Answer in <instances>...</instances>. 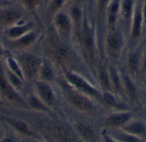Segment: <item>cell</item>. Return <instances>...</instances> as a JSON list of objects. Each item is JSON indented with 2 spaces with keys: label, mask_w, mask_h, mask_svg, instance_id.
<instances>
[{
  "label": "cell",
  "mask_w": 146,
  "mask_h": 142,
  "mask_svg": "<svg viewBox=\"0 0 146 142\" xmlns=\"http://www.w3.org/2000/svg\"><path fill=\"white\" fill-rule=\"evenodd\" d=\"M38 80L49 83H52L56 80V71L54 69L53 64L50 61L43 60L39 69Z\"/></svg>",
  "instance_id": "obj_26"
},
{
  "label": "cell",
  "mask_w": 146,
  "mask_h": 142,
  "mask_svg": "<svg viewBox=\"0 0 146 142\" xmlns=\"http://www.w3.org/2000/svg\"><path fill=\"white\" fill-rule=\"evenodd\" d=\"M142 14H143V22H144V33L145 36L146 32V0H143L142 3Z\"/></svg>",
  "instance_id": "obj_33"
},
{
  "label": "cell",
  "mask_w": 146,
  "mask_h": 142,
  "mask_svg": "<svg viewBox=\"0 0 146 142\" xmlns=\"http://www.w3.org/2000/svg\"><path fill=\"white\" fill-rule=\"evenodd\" d=\"M5 136V132H4V130H3V129L0 126V140L2 139V138H3Z\"/></svg>",
  "instance_id": "obj_39"
},
{
  "label": "cell",
  "mask_w": 146,
  "mask_h": 142,
  "mask_svg": "<svg viewBox=\"0 0 146 142\" xmlns=\"http://www.w3.org/2000/svg\"><path fill=\"white\" fill-rule=\"evenodd\" d=\"M4 121L6 124L19 135H21L22 137H27V138L33 137L34 132L25 121L15 118H10V117L5 118Z\"/></svg>",
  "instance_id": "obj_23"
},
{
  "label": "cell",
  "mask_w": 146,
  "mask_h": 142,
  "mask_svg": "<svg viewBox=\"0 0 146 142\" xmlns=\"http://www.w3.org/2000/svg\"><path fill=\"white\" fill-rule=\"evenodd\" d=\"M139 44L142 46V48H144V49H146V37H145L142 39V41L140 42Z\"/></svg>",
  "instance_id": "obj_38"
},
{
  "label": "cell",
  "mask_w": 146,
  "mask_h": 142,
  "mask_svg": "<svg viewBox=\"0 0 146 142\" xmlns=\"http://www.w3.org/2000/svg\"><path fill=\"white\" fill-rule=\"evenodd\" d=\"M102 103L105 109L111 111H125L131 110V106L121 96L118 95L112 90H104L102 95Z\"/></svg>",
  "instance_id": "obj_17"
},
{
  "label": "cell",
  "mask_w": 146,
  "mask_h": 142,
  "mask_svg": "<svg viewBox=\"0 0 146 142\" xmlns=\"http://www.w3.org/2000/svg\"><path fill=\"white\" fill-rule=\"evenodd\" d=\"M29 16L15 2L0 7V30L3 31Z\"/></svg>",
  "instance_id": "obj_9"
},
{
  "label": "cell",
  "mask_w": 146,
  "mask_h": 142,
  "mask_svg": "<svg viewBox=\"0 0 146 142\" xmlns=\"http://www.w3.org/2000/svg\"><path fill=\"white\" fill-rule=\"evenodd\" d=\"M120 142H146V140L127 133L121 129H104Z\"/></svg>",
  "instance_id": "obj_27"
},
{
  "label": "cell",
  "mask_w": 146,
  "mask_h": 142,
  "mask_svg": "<svg viewBox=\"0 0 146 142\" xmlns=\"http://www.w3.org/2000/svg\"><path fill=\"white\" fill-rule=\"evenodd\" d=\"M145 115H146V113H145Z\"/></svg>",
  "instance_id": "obj_46"
},
{
  "label": "cell",
  "mask_w": 146,
  "mask_h": 142,
  "mask_svg": "<svg viewBox=\"0 0 146 142\" xmlns=\"http://www.w3.org/2000/svg\"><path fill=\"white\" fill-rule=\"evenodd\" d=\"M100 141L101 142H120L115 137H113L107 130L104 129L100 133Z\"/></svg>",
  "instance_id": "obj_31"
},
{
  "label": "cell",
  "mask_w": 146,
  "mask_h": 142,
  "mask_svg": "<svg viewBox=\"0 0 146 142\" xmlns=\"http://www.w3.org/2000/svg\"><path fill=\"white\" fill-rule=\"evenodd\" d=\"M46 27L47 33L43 38V48L47 60L53 66H57L63 72L68 71L77 72L75 68L80 64L86 66L73 42L62 40L56 36L50 26Z\"/></svg>",
  "instance_id": "obj_1"
},
{
  "label": "cell",
  "mask_w": 146,
  "mask_h": 142,
  "mask_svg": "<svg viewBox=\"0 0 146 142\" xmlns=\"http://www.w3.org/2000/svg\"><path fill=\"white\" fill-rule=\"evenodd\" d=\"M58 83L63 98L75 111L85 115L95 117L99 113L100 108H104L95 100L69 84L63 77L59 80Z\"/></svg>",
  "instance_id": "obj_2"
},
{
  "label": "cell",
  "mask_w": 146,
  "mask_h": 142,
  "mask_svg": "<svg viewBox=\"0 0 146 142\" xmlns=\"http://www.w3.org/2000/svg\"><path fill=\"white\" fill-rule=\"evenodd\" d=\"M72 128L83 142H98L100 140V135H98L96 130L85 122H74Z\"/></svg>",
  "instance_id": "obj_19"
},
{
  "label": "cell",
  "mask_w": 146,
  "mask_h": 142,
  "mask_svg": "<svg viewBox=\"0 0 146 142\" xmlns=\"http://www.w3.org/2000/svg\"><path fill=\"white\" fill-rule=\"evenodd\" d=\"M145 37H146V32H145Z\"/></svg>",
  "instance_id": "obj_45"
},
{
  "label": "cell",
  "mask_w": 146,
  "mask_h": 142,
  "mask_svg": "<svg viewBox=\"0 0 146 142\" xmlns=\"http://www.w3.org/2000/svg\"><path fill=\"white\" fill-rule=\"evenodd\" d=\"M143 83H144V86H145V89L146 91V82H143Z\"/></svg>",
  "instance_id": "obj_42"
},
{
  "label": "cell",
  "mask_w": 146,
  "mask_h": 142,
  "mask_svg": "<svg viewBox=\"0 0 146 142\" xmlns=\"http://www.w3.org/2000/svg\"><path fill=\"white\" fill-rule=\"evenodd\" d=\"M3 69H4V72H5V76L7 78V80L8 82L9 83V84L19 93H21L23 89V87H24V83L25 81L21 78L20 77H18L17 75L14 74L13 72H9V70H7L4 66H3Z\"/></svg>",
  "instance_id": "obj_30"
},
{
  "label": "cell",
  "mask_w": 146,
  "mask_h": 142,
  "mask_svg": "<svg viewBox=\"0 0 146 142\" xmlns=\"http://www.w3.org/2000/svg\"><path fill=\"white\" fill-rule=\"evenodd\" d=\"M13 3V2H7V1L0 0V7L3 6V5H6V4H9V3Z\"/></svg>",
  "instance_id": "obj_40"
},
{
  "label": "cell",
  "mask_w": 146,
  "mask_h": 142,
  "mask_svg": "<svg viewBox=\"0 0 146 142\" xmlns=\"http://www.w3.org/2000/svg\"><path fill=\"white\" fill-rule=\"evenodd\" d=\"M134 118V113L131 110L111 111L103 120L104 129H121L128 121Z\"/></svg>",
  "instance_id": "obj_14"
},
{
  "label": "cell",
  "mask_w": 146,
  "mask_h": 142,
  "mask_svg": "<svg viewBox=\"0 0 146 142\" xmlns=\"http://www.w3.org/2000/svg\"><path fill=\"white\" fill-rule=\"evenodd\" d=\"M15 2L31 17L36 20L40 16L39 12H43L44 8V0H15Z\"/></svg>",
  "instance_id": "obj_24"
},
{
  "label": "cell",
  "mask_w": 146,
  "mask_h": 142,
  "mask_svg": "<svg viewBox=\"0 0 146 142\" xmlns=\"http://www.w3.org/2000/svg\"><path fill=\"white\" fill-rule=\"evenodd\" d=\"M43 31L37 27L34 30L29 32L28 33L25 34L24 36L13 40V41H8L9 46L18 52H25L29 48L33 47L42 37Z\"/></svg>",
  "instance_id": "obj_15"
},
{
  "label": "cell",
  "mask_w": 146,
  "mask_h": 142,
  "mask_svg": "<svg viewBox=\"0 0 146 142\" xmlns=\"http://www.w3.org/2000/svg\"><path fill=\"white\" fill-rule=\"evenodd\" d=\"M144 49V48H143ZM146 77V49H144L142 59H141V67H140V78L143 79Z\"/></svg>",
  "instance_id": "obj_32"
},
{
  "label": "cell",
  "mask_w": 146,
  "mask_h": 142,
  "mask_svg": "<svg viewBox=\"0 0 146 142\" xmlns=\"http://www.w3.org/2000/svg\"><path fill=\"white\" fill-rule=\"evenodd\" d=\"M93 2L94 0H86V9L90 12V14L93 16L92 14V9H93Z\"/></svg>",
  "instance_id": "obj_35"
},
{
  "label": "cell",
  "mask_w": 146,
  "mask_h": 142,
  "mask_svg": "<svg viewBox=\"0 0 146 142\" xmlns=\"http://www.w3.org/2000/svg\"><path fill=\"white\" fill-rule=\"evenodd\" d=\"M121 130L128 134L146 140V123L141 119L136 118L135 117L128 121Z\"/></svg>",
  "instance_id": "obj_25"
},
{
  "label": "cell",
  "mask_w": 146,
  "mask_h": 142,
  "mask_svg": "<svg viewBox=\"0 0 146 142\" xmlns=\"http://www.w3.org/2000/svg\"><path fill=\"white\" fill-rule=\"evenodd\" d=\"M143 50L144 49L140 44L133 48H127L121 65L124 69L137 80L141 79L140 67Z\"/></svg>",
  "instance_id": "obj_11"
},
{
  "label": "cell",
  "mask_w": 146,
  "mask_h": 142,
  "mask_svg": "<svg viewBox=\"0 0 146 142\" xmlns=\"http://www.w3.org/2000/svg\"><path fill=\"white\" fill-rule=\"evenodd\" d=\"M49 1H50V0H44V6H45V4H46Z\"/></svg>",
  "instance_id": "obj_41"
},
{
  "label": "cell",
  "mask_w": 146,
  "mask_h": 142,
  "mask_svg": "<svg viewBox=\"0 0 146 142\" xmlns=\"http://www.w3.org/2000/svg\"><path fill=\"white\" fill-rule=\"evenodd\" d=\"M142 3L143 0H137L135 3L127 38L128 48H133L139 45L145 37Z\"/></svg>",
  "instance_id": "obj_7"
},
{
  "label": "cell",
  "mask_w": 146,
  "mask_h": 142,
  "mask_svg": "<svg viewBox=\"0 0 146 142\" xmlns=\"http://www.w3.org/2000/svg\"><path fill=\"white\" fill-rule=\"evenodd\" d=\"M1 101L20 108L28 109L26 100L21 96V93L17 92L8 82L3 64L0 61V101Z\"/></svg>",
  "instance_id": "obj_5"
},
{
  "label": "cell",
  "mask_w": 146,
  "mask_h": 142,
  "mask_svg": "<svg viewBox=\"0 0 146 142\" xmlns=\"http://www.w3.org/2000/svg\"><path fill=\"white\" fill-rule=\"evenodd\" d=\"M3 44L0 41V61H2V59L3 57Z\"/></svg>",
  "instance_id": "obj_37"
},
{
  "label": "cell",
  "mask_w": 146,
  "mask_h": 142,
  "mask_svg": "<svg viewBox=\"0 0 146 142\" xmlns=\"http://www.w3.org/2000/svg\"><path fill=\"white\" fill-rule=\"evenodd\" d=\"M120 72L121 77L123 95L126 101L131 106H137L139 105L140 96L138 87V80L133 78L122 66H120Z\"/></svg>",
  "instance_id": "obj_10"
},
{
  "label": "cell",
  "mask_w": 146,
  "mask_h": 142,
  "mask_svg": "<svg viewBox=\"0 0 146 142\" xmlns=\"http://www.w3.org/2000/svg\"><path fill=\"white\" fill-rule=\"evenodd\" d=\"M137 0H121L120 3V21L119 26L124 31L128 38L131 20Z\"/></svg>",
  "instance_id": "obj_18"
},
{
  "label": "cell",
  "mask_w": 146,
  "mask_h": 142,
  "mask_svg": "<svg viewBox=\"0 0 146 142\" xmlns=\"http://www.w3.org/2000/svg\"><path fill=\"white\" fill-rule=\"evenodd\" d=\"M62 77L66 79V81L69 84L74 87L76 89L90 96L103 106V103H102L103 91L98 87V85L91 78L75 71L65 72H63Z\"/></svg>",
  "instance_id": "obj_4"
},
{
  "label": "cell",
  "mask_w": 146,
  "mask_h": 142,
  "mask_svg": "<svg viewBox=\"0 0 146 142\" xmlns=\"http://www.w3.org/2000/svg\"><path fill=\"white\" fill-rule=\"evenodd\" d=\"M26 101L29 110H33L40 112H48L50 111V109L35 95H29Z\"/></svg>",
  "instance_id": "obj_29"
},
{
  "label": "cell",
  "mask_w": 146,
  "mask_h": 142,
  "mask_svg": "<svg viewBox=\"0 0 146 142\" xmlns=\"http://www.w3.org/2000/svg\"><path fill=\"white\" fill-rule=\"evenodd\" d=\"M68 0H50L44 6L41 14L43 23L48 26L56 14L65 9L68 5Z\"/></svg>",
  "instance_id": "obj_22"
},
{
  "label": "cell",
  "mask_w": 146,
  "mask_h": 142,
  "mask_svg": "<svg viewBox=\"0 0 146 142\" xmlns=\"http://www.w3.org/2000/svg\"><path fill=\"white\" fill-rule=\"evenodd\" d=\"M2 64L7 70H9V72H13L15 75H17L18 77H20L21 78H22L25 81L22 71H21V66H20V64H19L16 58H14L11 55L4 56L3 63H2Z\"/></svg>",
  "instance_id": "obj_28"
},
{
  "label": "cell",
  "mask_w": 146,
  "mask_h": 142,
  "mask_svg": "<svg viewBox=\"0 0 146 142\" xmlns=\"http://www.w3.org/2000/svg\"><path fill=\"white\" fill-rule=\"evenodd\" d=\"M111 0H94L93 2V9H92V14L93 18L97 26L98 30V42H99V47L101 50V54L104 59L103 55V40L105 33V15H106V10L110 4Z\"/></svg>",
  "instance_id": "obj_12"
},
{
  "label": "cell",
  "mask_w": 146,
  "mask_h": 142,
  "mask_svg": "<svg viewBox=\"0 0 146 142\" xmlns=\"http://www.w3.org/2000/svg\"><path fill=\"white\" fill-rule=\"evenodd\" d=\"M37 27V20L33 17L27 16L16 24L3 30L2 32L8 41H13L24 36L25 34L34 30Z\"/></svg>",
  "instance_id": "obj_13"
},
{
  "label": "cell",
  "mask_w": 146,
  "mask_h": 142,
  "mask_svg": "<svg viewBox=\"0 0 146 142\" xmlns=\"http://www.w3.org/2000/svg\"><path fill=\"white\" fill-rule=\"evenodd\" d=\"M120 3L121 0H111L107 8L105 15L106 31L114 30L120 26Z\"/></svg>",
  "instance_id": "obj_21"
},
{
  "label": "cell",
  "mask_w": 146,
  "mask_h": 142,
  "mask_svg": "<svg viewBox=\"0 0 146 142\" xmlns=\"http://www.w3.org/2000/svg\"><path fill=\"white\" fill-rule=\"evenodd\" d=\"M127 48V36L121 26L105 32L103 40V55L106 62L121 66Z\"/></svg>",
  "instance_id": "obj_3"
},
{
  "label": "cell",
  "mask_w": 146,
  "mask_h": 142,
  "mask_svg": "<svg viewBox=\"0 0 146 142\" xmlns=\"http://www.w3.org/2000/svg\"><path fill=\"white\" fill-rule=\"evenodd\" d=\"M56 36L63 41L72 42L74 27L67 9H63L54 15L50 25Z\"/></svg>",
  "instance_id": "obj_6"
},
{
  "label": "cell",
  "mask_w": 146,
  "mask_h": 142,
  "mask_svg": "<svg viewBox=\"0 0 146 142\" xmlns=\"http://www.w3.org/2000/svg\"><path fill=\"white\" fill-rule=\"evenodd\" d=\"M0 142H17L14 138L12 137H9V136H4L3 138H2L0 140Z\"/></svg>",
  "instance_id": "obj_36"
},
{
  "label": "cell",
  "mask_w": 146,
  "mask_h": 142,
  "mask_svg": "<svg viewBox=\"0 0 146 142\" xmlns=\"http://www.w3.org/2000/svg\"><path fill=\"white\" fill-rule=\"evenodd\" d=\"M16 59L21 66L25 81H37L43 60L39 56L27 51L21 52Z\"/></svg>",
  "instance_id": "obj_8"
},
{
  "label": "cell",
  "mask_w": 146,
  "mask_h": 142,
  "mask_svg": "<svg viewBox=\"0 0 146 142\" xmlns=\"http://www.w3.org/2000/svg\"><path fill=\"white\" fill-rule=\"evenodd\" d=\"M34 95L49 109H51L56 106V97L55 95V91L51 86V83L37 80L34 83Z\"/></svg>",
  "instance_id": "obj_16"
},
{
  "label": "cell",
  "mask_w": 146,
  "mask_h": 142,
  "mask_svg": "<svg viewBox=\"0 0 146 142\" xmlns=\"http://www.w3.org/2000/svg\"><path fill=\"white\" fill-rule=\"evenodd\" d=\"M3 1H7V2H15V0H3Z\"/></svg>",
  "instance_id": "obj_43"
},
{
  "label": "cell",
  "mask_w": 146,
  "mask_h": 142,
  "mask_svg": "<svg viewBox=\"0 0 146 142\" xmlns=\"http://www.w3.org/2000/svg\"><path fill=\"white\" fill-rule=\"evenodd\" d=\"M52 137L56 142H83L72 127L59 124L52 128Z\"/></svg>",
  "instance_id": "obj_20"
},
{
  "label": "cell",
  "mask_w": 146,
  "mask_h": 142,
  "mask_svg": "<svg viewBox=\"0 0 146 142\" xmlns=\"http://www.w3.org/2000/svg\"><path fill=\"white\" fill-rule=\"evenodd\" d=\"M68 4H79L86 7V0H68Z\"/></svg>",
  "instance_id": "obj_34"
},
{
  "label": "cell",
  "mask_w": 146,
  "mask_h": 142,
  "mask_svg": "<svg viewBox=\"0 0 146 142\" xmlns=\"http://www.w3.org/2000/svg\"><path fill=\"white\" fill-rule=\"evenodd\" d=\"M33 142H42V141H34Z\"/></svg>",
  "instance_id": "obj_44"
}]
</instances>
